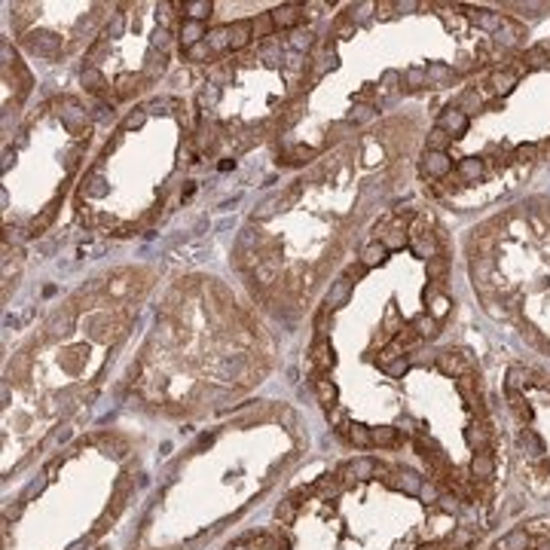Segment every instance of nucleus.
<instances>
[{
    "mask_svg": "<svg viewBox=\"0 0 550 550\" xmlns=\"http://www.w3.org/2000/svg\"><path fill=\"white\" fill-rule=\"evenodd\" d=\"M315 156H318L315 147L297 144V147H284V156L278 159V163H282V165H306V163H312Z\"/></svg>",
    "mask_w": 550,
    "mask_h": 550,
    "instance_id": "obj_13",
    "label": "nucleus"
},
{
    "mask_svg": "<svg viewBox=\"0 0 550 550\" xmlns=\"http://www.w3.org/2000/svg\"><path fill=\"white\" fill-rule=\"evenodd\" d=\"M315 493L321 495V502H330V498H336L342 493V480L336 474H324L318 483H315Z\"/></svg>",
    "mask_w": 550,
    "mask_h": 550,
    "instance_id": "obj_22",
    "label": "nucleus"
},
{
    "mask_svg": "<svg viewBox=\"0 0 550 550\" xmlns=\"http://www.w3.org/2000/svg\"><path fill=\"white\" fill-rule=\"evenodd\" d=\"M55 211H58V199H53V202L46 205V208H43V214H40V217H34V220H31V236H40V232L46 230L49 223H53Z\"/></svg>",
    "mask_w": 550,
    "mask_h": 550,
    "instance_id": "obj_30",
    "label": "nucleus"
},
{
    "mask_svg": "<svg viewBox=\"0 0 550 550\" xmlns=\"http://www.w3.org/2000/svg\"><path fill=\"white\" fill-rule=\"evenodd\" d=\"M437 129H443L450 138H461L468 131V116L461 113L456 104H452V107H446L443 113L437 116Z\"/></svg>",
    "mask_w": 550,
    "mask_h": 550,
    "instance_id": "obj_5",
    "label": "nucleus"
},
{
    "mask_svg": "<svg viewBox=\"0 0 550 550\" xmlns=\"http://www.w3.org/2000/svg\"><path fill=\"white\" fill-rule=\"evenodd\" d=\"M413 330L422 336V340H434V336L440 333V321L431 318L428 312H422V315H416V318H413Z\"/></svg>",
    "mask_w": 550,
    "mask_h": 550,
    "instance_id": "obj_23",
    "label": "nucleus"
},
{
    "mask_svg": "<svg viewBox=\"0 0 550 550\" xmlns=\"http://www.w3.org/2000/svg\"><path fill=\"white\" fill-rule=\"evenodd\" d=\"M483 174H486V163L480 156H465L456 163V181L461 183H477Z\"/></svg>",
    "mask_w": 550,
    "mask_h": 550,
    "instance_id": "obj_7",
    "label": "nucleus"
},
{
    "mask_svg": "<svg viewBox=\"0 0 550 550\" xmlns=\"http://www.w3.org/2000/svg\"><path fill=\"white\" fill-rule=\"evenodd\" d=\"M407 370H410V361H407V358H398V361H392L383 373H385V376H392V379H401Z\"/></svg>",
    "mask_w": 550,
    "mask_h": 550,
    "instance_id": "obj_45",
    "label": "nucleus"
},
{
    "mask_svg": "<svg viewBox=\"0 0 550 550\" xmlns=\"http://www.w3.org/2000/svg\"><path fill=\"white\" fill-rule=\"evenodd\" d=\"M403 86L407 89H425L428 86V73H425V68H410L407 73H403Z\"/></svg>",
    "mask_w": 550,
    "mask_h": 550,
    "instance_id": "obj_34",
    "label": "nucleus"
},
{
    "mask_svg": "<svg viewBox=\"0 0 550 550\" xmlns=\"http://www.w3.org/2000/svg\"><path fill=\"white\" fill-rule=\"evenodd\" d=\"M101 251H104V245H83V248H80V254H83V257H89V254H101Z\"/></svg>",
    "mask_w": 550,
    "mask_h": 550,
    "instance_id": "obj_50",
    "label": "nucleus"
},
{
    "mask_svg": "<svg viewBox=\"0 0 550 550\" xmlns=\"http://www.w3.org/2000/svg\"><path fill=\"white\" fill-rule=\"evenodd\" d=\"M73 318H77V312L71 309H64V312H55L53 315V321H49V330H53V333H68V330L73 327Z\"/></svg>",
    "mask_w": 550,
    "mask_h": 550,
    "instance_id": "obj_31",
    "label": "nucleus"
},
{
    "mask_svg": "<svg viewBox=\"0 0 550 550\" xmlns=\"http://www.w3.org/2000/svg\"><path fill=\"white\" fill-rule=\"evenodd\" d=\"M425 73H428V86H450L452 80H456V71L450 68V64H443V62H431L428 68H425Z\"/></svg>",
    "mask_w": 550,
    "mask_h": 550,
    "instance_id": "obj_17",
    "label": "nucleus"
},
{
    "mask_svg": "<svg viewBox=\"0 0 550 550\" xmlns=\"http://www.w3.org/2000/svg\"><path fill=\"white\" fill-rule=\"evenodd\" d=\"M351 34H355V25H351L349 16H342L340 21H336V37H340V40H346V37H351Z\"/></svg>",
    "mask_w": 550,
    "mask_h": 550,
    "instance_id": "obj_47",
    "label": "nucleus"
},
{
    "mask_svg": "<svg viewBox=\"0 0 550 550\" xmlns=\"http://www.w3.org/2000/svg\"><path fill=\"white\" fill-rule=\"evenodd\" d=\"M83 86H86V92L98 95V98H110V92H107V80L101 77V71H95L92 64H89V68H83Z\"/></svg>",
    "mask_w": 550,
    "mask_h": 550,
    "instance_id": "obj_19",
    "label": "nucleus"
},
{
    "mask_svg": "<svg viewBox=\"0 0 550 550\" xmlns=\"http://www.w3.org/2000/svg\"><path fill=\"white\" fill-rule=\"evenodd\" d=\"M385 254H388V248L383 245L379 239H373V241H367V245L361 248V266L364 269H373V266H379V263L385 260Z\"/></svg>",
    "mask_w": 550,
    "mask_h": 550,
    "instance_id": "obj_16",
    "label": "nucleus"
},
{
    "mask_svg": "<svg viewBox=\"0 0 550 550\" xmlns=\"http://www.w3.org/2000/svg\"><path fill=\"white\" fill-rule=\"evenodd\" d=\"M434 367L446 379H461V376H471L474 373V361L465 351H440L434 358Z\"/></svg>",
    "mask_w": 550,
    "mask_h": 550,
    "instance_id": "obj_1",
    "label": "nucleus"
},
{
    "mask_svg": "<svg viewBox=\"0 0 550 550\" xmlns=\"http://www.w3.org/2000/svg\"><path fill=\"white\" fill-rule=\"evenodd\" d=\"M193 193H196V183H193V181H187V187L181 190V202H187V199H190V196H193Z\"/></svg>",
    "mask_w": 550,
    "mask_h": 550,
    "instance_id": "obj_51",
    "label": "nucleus"
},
{
    "mask_svg": "<svg viewBox=\"0 0 550 550\" xmlns=\"http://www.w3.org/2000/svg\"><path fill=\"white\" fill-rule=\"evenodd\" d=\"M168 68V53H159V49H153L150 55H147V64H144V80L147 83H153V80H159Z\"/></svg>",
    "mask_w": 550,
    "mask_h": 550,
    "instance_id": "obj_18",
    "label": "nucleus"
},
{
    "mask_svg": "<svg viewBox=\"0 0 550 550\" xmlns=\"http://www.w3.org/2000/svg\"><path fill=\"white\" fill-rule=\"evenodd\" d=\"M181 10L187 12L190 21H202L205 25V19L214 12V3H211V0H187V3H181Z\"/></svg>",
    "mask_w": 550,
    "mask_h": 550,
    "instance_id": "obj_20",
    "label": "nucleus"
},
{
    "mask_svg": "<svg viewBox=\"0 0 550 550\" xmlns=\"http://www.w3.org/2000/svg\"><path fill=\"white\" fill-rule=\"evenodd\" d=\"M465 19L486 34H498V28H502V21H504L502 12H489V10H468Z\"/></svg>",
    "mask_w": 550,
    "mask_h": 550,
    "instance_id": "obj_8",
    "label": "nucleus"
},
{
    "mask_svg": "<svg viewBox=\"0 0 550 550\" xmlns=\"http://www.w3.org/2000/svg\"><path fill=\"white\" fill-rule=\"evenodd\" d=\"M425 297L431 300V303H428V315H431V318H437V321H443L446 312H450V306H452V300L443 297V293H434V291H428Z\"/></svg>",
    "mask_w": 550,
    "mask_h": 550,
    "instance_id": "obj_24",
    "label": "nucleus"
},
{
    "mask_svg": "<svg viewBox=\"0 0 550 550\" xmlns=\"http://www.w3.org/2000/svg\"><path fill=\"white\" fill-rule=\"evenodd\" d=\"M122 28H126V21H122V12H116L113 21L107 25V37H120V34H122Z\"/></svg>",
    "mask_w": 550,
    "mask_h": 550,
    "instance_id": "obj_48",
    "label": "nucleus"
},
{
    "mask_svg": "<svg viewBox=\"0 0 550 550\" xmlns=\"http://www.w3.org/2000/svg\"><path fill=\"white\" fill-rule=\"evenodd\" d=\"M232 550H248V544H236V547H232Z\"/></svg>",
    "mask_w": 550,
    "mask_h": 550,
    "instance_id": "obj_53",
    "label": "nucleus"
},
{
    "mask_svg": "<svg viewBox=\"0 0 550 550\" xmlns=\"http://www.w3.org/2000/svg\"><path fill=\"white\" fill-rule=\"evenodd\" d=\"M312 364L318 367V370H333L336 367V351H333V346L324 340V342H315L312 346Z\"/></svg>",
    "mask_w": 550,
    "mask_h": 550,
    "instance_id": "obj_15",
    "label": "nucleus"
},
{
    "mask_svg": "<svg viewBox=\"0 0 550 550\" xmlns=\"http://www.w3.org/2000/svg\"><path fill=\"white\" fill-rule=\"evenodd\" d=\"M446 269H450V260H446L443 254H437V257H431V260H428V278L434 284H440L446 278Z\"/></svg>",
    "mask_w": 550,
    "mask_h": 550,
    "instance_id": "obj_33",
    "label": "nucleus"
},
{
    "mask_svg": "<svg viewBox=\"0 0 550 550\" xmlns=\"http://www.w3.org/2000/svg\"><path fill=\"white\" fill-rule=\"evenodd\" d=\"M535 156H538V144H520V147H513V153H511L513 163H532Z\"/></svg>",
    "mask_w": 550,
    "mask_h": 550,
    "instance_id": "obj_40",
    "label": "nucleus"
},
{
    "mask_svg": "<svg viewBox=\"0 0 550 550\" xmlns=\"http://www.w3.org/2000/svg\"><path fill=\"white\" fill-rule=\"evenodd\" d=\"M217 101H220V86L217 83H205L202 89H199V95H196V104H199V110L214 107Z\"/></svg>",
    "mask_w": 550,
    "mask_h": 550,
    "instance_id": "obj_28",
    "label": "nucleus"
},
{
    "mask_svg": "<svg viewBox=\"0 0 550 550\" xmlns=\"http://www.w3.org/2000/svg\"><path fill=\"white\" fill-rule=\"evenodd\" d=\"M275 517L282 520V526H291L293 517H297V502H293V498H284V502L275 508Z\"/></svg>",
    "mask_w": 550,
    "mask_h": 550,
    "instance_id": "obj_38",
    "label": "nucleus"
},
{
    "mask_svg": "<svg viewBox=\"0 0 550 550\" xmlns=\"http://www.w3.org/2000/svg\"><path fill=\"white\" fill-rule=\"evenodd\" d=\"M226 28H230V49H232V53H239V49H245L248 43H251L254 21L241 19V21H232V25H226Z\"/></svg>",
    "mask_w": 550,
    "mask_h": 550,
    "instance_id": "obj_10",
    "label": "nucleus"
},
{
    "mask_svg": "<svg viewBox=\"0 0 550 550\" xmlns=\"http://www.w3.org/2000/svg\"><path fill=\"white\" fill-rule=\"evenodd\" d=\"M452 144V138L446 135L443 129H431L428 131V150H437V153H446V147Z\"/></svg>",
    "mask_w": 550,
    "mask_h": 550,
    "instance_id": "obj_36",
    "label": "nucleus"
},
{
    "mask_svg": "<svg viewBox=\"0 0 550 550\" xmlns=\"http://www.w3.org/2000/svg\"><path fill=\"white\" fill-rule=\"evenodd\" d=\"M254 282L263 284V288H269V284L275 282V263H260V266L254 269Z\"/></svg>",
    "mask_w": 550,
    "mask_h": 550,
    "instance_id": "obj_39",
    "label": "nucleus"
},
{
    "mask_svg": "<svg viewBox=\"0 0 550 550\" xmlns=\"http://www.w3.org/2000/svg\"><path fill=\"white\" fill-rule=\"evenodd\" d=\"M21 43H25L28 53H34L40 58H58V55H62V43H58L55 34H31V37H25Z\"/></svg>",
    "mask_w": 550,
    "mask_h": 550,
    "instance_id": "obj_3",
    "label": "nucleus"
},
{
    "mask_svg": "<svg viewBox=\"0 0 550 550\" xmlns=\"http://www.w3.org/2000/svg\"><path fill=\"white\" fill-rule=\"evenodd\" d=\"M370 10H376V3H355L349 10V19H351V25H358V21H367L370 19Z\"/></svg>",
    "mask_w": 550,
    "mask_h": 550,
    "instance_id": "obj_42",
    "label": "nucleus"
},
{
    "mask_svg": "<svg viewBox=\"0 0 550 550\" xmlns=\"http://www.w3.org/2000/svg\"><path fill=\"white\" fill-rule=\"evenodd\" d=\"M456 107H459V110H461V113H465V116H471L474 110H480V107H483V98H480V92H477V89H465V92H461V98L456 101Z\"/></svg>",
    "mask_w": 550,
    "mask_h": 550,
    "instance_id": "obj_29",
    "label": "nucleus"
},
{
    "mask_svg": "<svg viewBox=\"0 0 550 550\" xmlns=\"http://www.w3.org/2000/svg\"><path fill=\"white\" fill-rule=\"evenodd\" d=\"M324 413H327L330 428H340V425H346V422H349V419H346V410H342V407H327Z\"/></svg>",
    "mask_w": 550,
    "mask_h": 550,
    "instance_id": "obj_46",
    "label": "nucleus"
},
{
    "mask_svg": "<svg viewBox=\"0 0 550 550\" xmlns=\"http://www.w3.org/2000/svg\"><path fill=\"white\" fill-rule=\"evenodd\" d=\"M517 80H520V73H513L511 68H498V71L493 73V77H489V86H493V92L504 101V95H511V92H513Z\"/></svg>",
    "mask_w": 550,
    "mask_h": 550,
    "instance_id": "obj_11",
    "label": "nucleus"
},
{
    "mask_svg": "<svg viewBox=\"0 0 550 550\" xmlns=\"http://www.w3.org/2000/svg\"><path fill=\"white\" fill-rule=\"evenodd\" d=\"M330 333V309L324 306V309H318V315H315V342H324Z\"/></svg>",
    "mask_w": 550,
    "mask_h": 550,
    "instance_id": "obj_35",
    "label": "nucleus"
},
{
    "mask_svg": "<svg viewBox=\"0 0 550 550\" xmlns=\"http://www.w3.org/2000/svg\"><path fill=\"white\" fill-rule=\"evenodd\" d=\"M422 178L428 181H446L452 172H456V165H452V159L446 156V153H437V150H428L422 156Z\"/></svg>",
    "mask_w": 550,
    "mask_h": 550,
    "instance_id": "obj_2",
    "label": "nucleus"
},
{
    "mask_svg": "<svg viewBox=\"0 0 550 550\" xmlns=\"http://www.w3.org/2000/svg\"><path fill=\"white\" fill-rule=\"evenodd\" d=\"M205 43L211 46V53H223V49H230V28H211L208 37H205Z\"/></svg>",
    "mask_w": 550,
    "mask_h": 550,
    "instance_id": "obj_26",
    "label": "nucleus"
},
{
    "mask_svg": "<svg viewBox=\"0 0 550 550\" xmlns=\"http://www.w3.org/2000/svg\"><path fill=\"white\" fill-rule=\"evenodd\" d=\"M288 46L293 49V53H309V49L315 46V34L312 31H293L291 37H288Z\"/></svg>",
    "mask_w": 550,
    "mask_h": 550,
    "instance_id": "obj_27",
    "label": "nucleus"
},
{
    "mask_svg": "<svg viewBox=\"0 0 550 550\" xmlns=\"http://www.w3.org/2000/svg\"><path fill=\"white\" fill-rule=\"evenodd\" d=\"M370 120H376V110L367 107V104H358V107L349 113V122H370Z\"/></svg>",
    "mask_w": 550,
    "mask_h": 550,
    "instance_id": "obj_44",
    "label": "nucleus"
},
{
    "mask_svg": "<svg viewBox=\"0 0 550 550\" xmlns=\"http://www.w3.org/2000/svg\"><path fill=\"white\" fill-rule=\"evenodd\" d=\"M315 394H318V401L327 407H336V398H340V392H336V383H330V379H315Z\"/></svg>",
    "mask_w": 550,
    "mask_h": 550,
    "instance_id": "obj_25",
    "label": "nucleus"
},
{
    "mask_svg": "<svg viewBox=\"0 0 550 550\" xmlns=\"http://www.w3.org/2000/svg\"><path fill=\"white\" fill-rule=\"evenodd\" d=\"M370 440H373V446H385V450H392V446L401 443V428H392V425L370 428Z\"/></svg>",
    "mask_w": 550,
    "mask_h": 550,
    "instance_id": "obj_21",
    "label": "nucleus"
},
{
    "mask_svg": "<svg viewBox=\"0 0 550 550\" xmlns=\"http://www.w3.org/2000/svg\"><path fill=\"white\" fill-rule=\"evenodd\" d=\"M398 358H403V346H401L398 340H392V342H388L385 349H379V355H376V364H379V367H383V370H385V367L392 364V361H398Z\"/></svg>",
    "mask_w": 550,
    "mask_h": 550,
    "instance_id": "obj_32",
    "label": "nucleus"
},
{
    "mask_svg": "<svg viewBox=\"0 0 550 550\" xmlns=\"http://www.w3.org/2000/svg\"><path fill=\"white\" fill-rule=\"evenodd\" d=\"M178 37H181L183 49H190V46H196V43H202L205 37H208V31H205L202 21H190V19H183V25H181Z\"/></svg>",
    "mask_w": 550,
    "mask_h": 550,
    "instance_id": "obj_14",
    "label": "nucleus"
},
{
    "mask_svg": "<svg viewBox=\"0 0 550 550\" xmlns=\"http://www.w3.org/2000/svg\"><path fill=\"white\" fill-rule=\"evenodd\" d=\"M349 297H351V278H346V275H342V278H336V282H333V288L327 291L324 306H327L330 312H333V309H340V306H346V300H349Z\"/></svg>",
    "mask_w": 550,
    "mask_h": 550,
    "instance_id": "obj_12",
    "label": "nucleus"
},
{
    "mask_svg": "<svg viewBox=\"0 0 550 550\" xmlns=\"http://www.w3.org/2000/svg\"><path fill=\"white\" fill-rule=\"evenodd\" d=\"M364 275V266H349L346 269V278H361Z\"/></svg>",
    "mask_w": 550,
    "mask_h": 550,
    "instance_id": "obj_52",
    "label": "nucleus"
},
{
    "mask_svg": "<svg viewBox=\"0 0 550 550\" xmlns=\"http://www.w3.org/2000/svg\"><path fill=\"white\" fill-rule=\"evenodd\" d=\"M144 73H120V77L113 80V95L116 98H131V95H138L144 89Z\"/></svg>",
    "mask_w": 550,
    "mask_h": 550,
    "instance_id": "obj_9",
    "label": "nucleus"
},
{
    "mask_svg": "<svg viewBox=\"0 0 550 550\" xmlns=\"http://www.w3.org/2000/svg\"><path fill=\"white\" fill-rule=\"evenodd\" d=\"M336 434H340L346 443H351L355 450H367V446H373V440H370V428L367 425H358V422H346V425H340V428H333Z\"/></svg>",
    "mask_w": 550,
    "mask_h": 550,
    "instance_id": "obj_6",
    "label": "nucleus"
},
{
    "mask_svg": "<svg viewBox=\"0 0 550 550\" xmlns=\"http://www.w3.org/2000/svg\"><path fill=\"white\" fill-rule=\"evenodd\" d=\"M273 31H275L273 16H269V12H263V16L254 21V37H260V40H266V37H273Z\"/></svg>",
    "mask_w": 550,
    "mask_h": 550,
    "instance_id": "obj_41",
    "label": "nucleus"
},
{
    "mask_svg": "<svg viewBox=\"0 0 550 550\" xmlns=\"http://www.w3.org/2000/svg\"><path fill=\"white\" fill-rule=\"evenodd\" d=\"M183 58H187V62H208V58H214V53H211V46L202 40V43H196V46L183 49Z\"/></svg>",
    "mask_w": 550,
    "mask_h": 550,
    "instance_id": "obj_37",
    "label": "nucleus"
},
{
    "mask_svg": "<svg viewBox=\"0 0 550 550\" xmlns=\"http://www.w3.org/2000/svg\"><path fill=\"white\" fill-rule=\"evenodd\" d=\"M303 12H306V6H300V3H284V6H275L269 16H273L275 31H297V25L303 21Z\"/></svg>",
    "mask_w": 550,
    "mask_h": 550,
    "instance_id": "obj_4",
    "label": "nucleus"
},
{
    "mask_svg": "<svg viewBox=\"0 0 550 550\" xmlns=\"http://www.w3.org/2000/svg\"><path fill=\"white\" fill-rule=\"evenodd\" d=\"M144 120H147V113H144V110H141V113H131L129 120H126V129H138Z\"/></svg>",
    "mask_w": 550,
    "mask_h": 550,
    "instance_id": "obj_49",
    "label": "nucleus"
},
{
    "mask_svg": "<svg viewBox=\"0 0 550 550\" xmlns=\"http://www.w3.org/2000/svg\"><path fill=\"white\" fill-rule=\"evenodd\" d=\"M398 83H403L401 73H398V71H385V73H383V80H379V89H383V92L388 95V92L398 89Z\"/></svg>",
    "mask_w": 550,
    "mask_h": 550,
    "instance_id": "obj_43",
    "label": "nucleus"
}]
</instances>
